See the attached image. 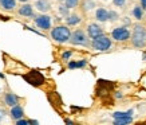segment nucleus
Returning <instances> with one entry per match:
<instances>
[{
  "instance_id": "obj_1",
  "label": "nucleus",
  "mask_w": 146,
  "mask_h": 125,
  "mask_svg": "<svg viewBox=\"0 0 146 125\" xmlns=\"http://www.w3.org/2000/svg\"><path fill=\"white\" fill-rule=\"evenodd\" d=\"M51 38L58 43H66L71 38L70 28L66 26H58L51 30Z\"/></svg>"
},
{
  "instance_id": "obj_2",
  "label": "nucleus",
  "mask_w": 146,
  "mask_h": 125,
  "mask_svg": "<svg viewBox=\"0 0 146 125\" xmlns=\"http://www.w3.org/2000/svg\"><path fill=\"white\" fill-rule=\"evenodd\" d=\"M131 42L133 45L138 49L141 47H145L146 46V30L145 27L141 26V24H137L134 26V32H133V36H131Z\"/></svg>"
},
{
  "instance_id": "obj_3",
  "label": "nucleus",
  "mask_w": 146,
  "mask_h": 125,
  "mask_svg": "<svg viewBox=\"0 0 146 125\" xmlns=\"http://www.w3.org/2000/svg\"><path fill=\"white\" fill-rule=\"evenodd\" d=\"M23 80L26 81V82H28L30 85L35 86V88L42 86L46 82L44 76H43L40 72H38V70H30L27 74H24V76H23Z\"/></svg>"
},
{
  "instance_id": "obj_4",
  "label": "nucleus",
  "mask_w": 146,
  "mask_h": 125,
  "mask_svg": "<svg viewBox=\"0 0 146 125\" xmlns=\"http://www.w3.org/2000/svg\"><path fill=\"white\" fill-rule=\"evenodd\" d=\"M111 45H113V43H111V39L107 38V36H105V35L94 38L93 42H91L93 49L97 50V51H107V50L111 47Z\"/></svg>"
},
{
  "instance_id": "obj_5",
  "label": "nucleus",
  "mask_w": 146,
  "mask_h": 125,
  "mask_svg": "<svg viewBox=\"0 0 146 125\" xmlns=\"http://www.w3.org/2000/svg\"><path fill=\"white\" fill-rule=\"evenodd\" d=\"M70 42L75 46H89V39L82 30H76L71 34Z\"/></svg>"
},
{
  "instance_id": "obj_6",
  "label": "nucleus",
  "mask_w": 146,
  "mask_h": 125,
  "mask_svg": "<svg viewBox=\"0 0 146 125\" xmlns=\"http://www.w3.org/2000/svg\"><path fill=\"white\" fill-rule=\"evenodd\" d=\"M111 36L114 40H118V42H125L130 38V31H129L126 27H117L113 30L111 32Z\"/></svg>"
},
{
  "instance_id": "obj_7",
  "label": "nucleus",
  "mask_w": 146,
  "mask_h": 125,
  "mask_svg": "<svg viewBox=\"0 0 146 125\" xmlns=\"http://www.w3.org/2000/svg\"><path fill=\"white\" fill-rule=\"evenodd\" d=\"M35 23L42 30H50L51 28V16H48V15L35 16Z\"/></svg>"
},
{
  "instance_id": "obj_8",
  "label": "nucleus",
  "mask_w": 146,
  "mask_h": 125,
  "mask_svg": "<svg viewBox=\"0 0 146 125\" xmlns=\"http://www.w3.org/2000/svg\"><path fill=\"white\" fill-rule=\"evenodd\" d=\"M87 34H89V36L91 39H94V38H98V36L103 35V30H102L98 24L91 23V24H89V27H87Z\"/></svg>"
},
{
  "instance_id": "obj_9",
  "label": "nucleus",
  "mask_w": 146,
  "mask_h": 125,
  "mask_svg": "<svg viewBox=\"0 0 146 125\" xmlns=\"http://www.w3.org/2000/svg\"><path fill=\"white\" fill-rule=\"evenodd\" d=\"M9 116H11V118H13V120H19V118H23V116H24V110H23L22 106H19V105H15V106H12V109H11V113H9Z\"/></svg>"
},
{
  "instance_id": "obj_10",
  "label": "nucleus",
  "mask_w": 146,
  "mask_h": 125,
  "mask_svg": "<svg viewBox=\"0 0 146 125\" xmlns=\"http://www.w3.org/2000/svg\"><path fill=\"white\" fill-rule=\"evenodd\" d=\"M35 7L40 12H47L51 9V4H50L48 0H38L35 3Z\"/></svg>"
},
{
  "instance_id": "obj_11",
  "label": "nucleus",
  "mask_w": 146,
  "mask_h": 125,
  "mask_svg": "<svg viewBox=\"0 0 146 125\" xmlns=\"http://www.w3.org/2000/svg\"><path fill=\"white\" fill-rule=\"evenodd\" d=\"M19 13L22 15V16H27V18H35V15H34V9H32V5L30 4H24L23 7H20L19 9Z\"/></svg>"
},
{
  "instance_id": "obj_12",
  "label": "nucleus",
  "mask_w": 146,
  "mask_h": 125,
  "mask_svg": "<svg viewBox=\"0 0 146 125\" xmlns=\"http://www.w3.org/2000/svg\"><path fill=\"white\" fill-rule=\"evenodd\" d=\"M95 18L98 22H106L109 20V11L106 8H98L95 12Z\"/></svg>"
},
{
  "instance_id": "obj_13",
  "label": "nucleus",
  "mask_w": 146,
  "mask_h": 125,
  "mask_svg": "<svg viewBox=\"0 0 146 125\" xmlns=\"http://www.w3.org/2000/svg\"><path fill=\"white\" fill-rule=\"evenodd\" d=\"M5 104L8 105V106H15V105H18L19 104V97L16 96V94H13V93H8V94H5Z\"/></svg>"
},
{
  "instance_id": "obj_14",
  "label": "nucleus",
  "mask_w": 146,
  "mask_h": 125,
  "mask_svg": "<svg viewBox=\"0 0 146 125\" xmlns=\"http://www.w3.org/2000/svg\"><path fill=\"white\" fill-rule=\"evenodd\" d=\"M0 4L7 11H12L16 7V0H0Z\"/></svg>"
},
{
  "instance_id": "obj_15",
  "label": "nucleus",
  "mask_w": 146,
  "mask_h": 125,
  "mask_svg": "<svg viewBox=\"0 0 146 125\" xmlns=\"http://www.w3.org/2000/svg\"><path fill=\"white\" fill-rule=\"evenodd\" d=\"M80 20H82L80 16L79 15H75V13H74V15H68L67 19H66V22H67L68 26H76V24H79L80 23Z\"/></svg>"
},
{
  "instance_id": "obj_16",
  "label": "nucleus",
  "mask_w": 146,
  "mask_h": 125,
  "mask_svg": "<svg viewBox=\"0 0 146 125\" xmlns=\"http://www.w3.org/2000/svg\"><path fill=\"white\" fill-rule=\"evenodd\" d=\"M87 65V61L86 59H80V61H70L68 62V69H80V67H84Z\"/></svg>"
},
{
  "instance_id": "obj_17",
  "label": "nucleus",
  "mask_w": 146,
  "mask_h": 125,
  "mask_svg": "<svg viewBox=\"0 0 146 125\" xmlns=\"http://www.w3.org/2000/svg\"><path fill=\"white\" fill-rule=\"evenodd\" d=\"M133 15H134V18L137 19V20H141V19L143 18V8L139 7V5L134 7L133 8Z\"/></svg>"
},
{
  "instance_id": "obj_18",
  "label": "nucleus",
  "mask_w": 146,
  "mask_h": 125,
  "mask_svg": "<svg viewBox=\"0 0 146 125\" xmlns=\"http://www.w3.org/2000/svg\"><path fill=\"white\" fill-rule=\"evenodd\" d=\"M131 114H133V110H127V112H115L114 114H113V117H114V120H117V118H126V117H131Z\"/></svg>"
},
{
  "instance_id": "obj_19",
  "label": "nucleus",
  "mask_w": 146,
  "mask_h": 125,
  "mask_svg": "<svg viewBox=\"0 0 146 125\" xmlns=\"http://www.w3.org/2000/svg\"><path fill=\"white\" fill-rule=\"evenodd\" d=\"M133 121V117H126V118H117L114 120V125H126Z\"/></svg>"
},
{
  "instance_id": "obj_20",
  "label": "nucleus",
  "mask_w": 146,
  "mask_h": 125,
  "mask_svg": "<svg viewBox=\"0 0 146 125\" xmlns=\"http://www.w3.org/2000/svg\"><path fill=\"white\" fill-rule=\"evenodd\" d=\"M95 7V3L93 0H84L83 1V9L84 11H91Z\"/></svg>"
},
{
  "instance_id": "obj_21",
  "label": "nucleus",
  "mask_w": 146,
  "mask_h": 125,
  "mask_svg": "<svg viewBox=\"0 0 146 125\" xmlns=\"http://www.w3.org/2000/svg\"><path fill=\"white\" fill-rule=\"evenodd\" d=\"M64 3H66V7H68V8H75L79 3V0H64Z\"/></svg>"
},
{
  "instance_id": "obj_22",
  "label": "nucleus",
  "mask_w": 146,
  "mask_h": 125,
  "mask_svg": "<svg viewBox=\"0 0 146 125\" xmlns=\"http://www.w3.org/2000/svg\"><path fill=\"white\" fill-rule=\"evenodd\" d=\"M68 7H66V5H60V7H59V12L62 13L63 16H64V18H67V16H68Z\"/></svg>"
},
{
  "instance_id": "obj_23",
  "label": "nucleus",
  "mask_w": 146,
  "mask_h": 125,
  "mask_svg": "<svg viewBox=\"0 0 146 125\" xmlns=\"http://www.w3.org/2000/svg\"><path fill=\"white\" fill-rule=\"evenodd\" d=\"M109 19H110L111 22H115L118 19V13L115 12V11H109Z\"/></svg>"
},
{
  "instance_id": "obj_24",
  "label": "nucleus",
  "mask_w": 146,
  "mask_h": 125,
  "mask_svg": "<svg viewBox=\"0 0 146 125\" xmlns=\"http://www.w3.org/2000/svg\"><path fill=\"white\" fill-rule=\"evenodd\" d=\"M113 3H114V5H117V7H123V5L126 4V0H113Z\"/></svg>"
},
{
  "instance_id": "obj_25",
  "label": "nucleus",
  "mask_w": 146,
  "mask_h": 125,
  "mask_svg": "<svg viewBox=\"0 0 146 125\" xmlns=\"http://www.w3.org/2000/svg\"><path fill=\"white\" fill-rule=\"evenodd\" d=\"M71 55H72V53H71V51H64V53L62 54V59H63V61H67V59H70Z\"/></svg>"
},
{
  "instance_id": "obj_26",
  "label": "nucleus",
  "mask_w": 146,
  "mask_h": 125,
  "mask_svg": "<svg viewBox=\"0 0 146 125\" xmlns=\"http://www.w3.org/2000/svg\"><path fill=\"white\" fill-rule=\"evenodd\" d=\"M30 122H28V120H23V118H19V120H16V125H28Z\"/></svg>"
},
{
  "instance_id": "obj_27",
  "label": "nucleus",
  "mask_w": 146,
  "mask_h": 125,
  "mask_svg": "<svg viewBox=\"0 0 146 125\" xmlns=\"http://www.w3.org/2000/svg\"><path fill=\"white\" fill-rule=\"evenodd\" d=\"M4 117H5V112L3 110V109H0V121L4 120Z\"/></svg>"
},
{
  "instance_id": "obj_28",
  "label": "nucleus",
  "mask_w": 146,
  "mask_h": 125,
  "mask_svg": "<svg viewBox=\"0 0 146 125\" xmlns=\"http://www.w3.org/2000/svg\"><path fill=\"white\" fill-rule=\"evenodd\" d=\"M141 4H142V8L145 9L146 8V0H141Z\"/></svg>"
},
{
  "instance_id": "obj_29",
  "label": "nucleus",
  "mask_w": 146,
  "mask_h": 125,
  "mask_svg": "<svg viewBox=\"0 0 146 125\" xmlns=\"http://www.w3.org/2000/svg\"><path fill=\"white\" fill-rule=\"evenodd\" d=\"M64 122H66V124H72V121L68 120V118H66V120H64Z\"/></svg>"
},
{
  "instance_id": "obj_30",
  "label": "nucleus",
  "mask_w": 146,
  "mask_h": 125,
  "mask_svg": "<svg viewBox=\"0 0 146 125\" xmlns=\"http://www.w3.org/2000/svg\"><path fill=\"white\" fill-rule=\"evenodd\" d=\"M115 97H117V98H121V97H122V94H121V93H117V94H115Z\"/></svg>"
},
{
  "instance_id": "obj_31",
  "label": "nucleus",
  "mask_w": 146,
  "mask_h": 125,
  "mask_svg": "<svg viewBox=\"0 0 146 125\" xmlns=\"http://www.w3.org/2000/svg\"><path fill=\"white\" fill-rule=\"evenodd\" d=\"M142 58H143V61H146V51L143 53V55H142Z\"/></svg>"
},
{
  "instance_id": "obj_32",
  "label": "nucleus",
  "mask_w": 146,
  "mask_h": 125,
  "mask_svg": "<svg viewBox=\"0 0 146 125\" xmlns=\"http://www.w3.org/2000/svg\"><path fill=\"white\" fill-rule=\"evenodd\" d=\"M0 78H1V80H4V76H3L1 73H0Z\"/></svg>"
},
{
  "instance_id": "obj_33",
  "label": "nucleus",
  "mask_w": 146,
  "mask_h": 125,
  "mask_svg": "<svg viewBox=\"0 0 146 125\" xmlns=\"http://www.w3.org/2000/svg\"><path fill=\"white\" fill-rule=\"evenodd\" d=\"M19 1H22V3H26V1H28V0H19Z\"/></svg>"
},
{
  "instance_id": "obj_34",
  "label": "nucleus",
  "mask_w": 146,
  "mask_h": 125,
  "mask_svg": "<svg viewBox=\"0 0 146 125\" xmlns=\"http://www.w3.org/2000/svg\"><path fill=\"white\" fill-rule=\"evenodd\" d=\"M59 1H64V0H59Z\"/></svg>"
}]
</instances>
